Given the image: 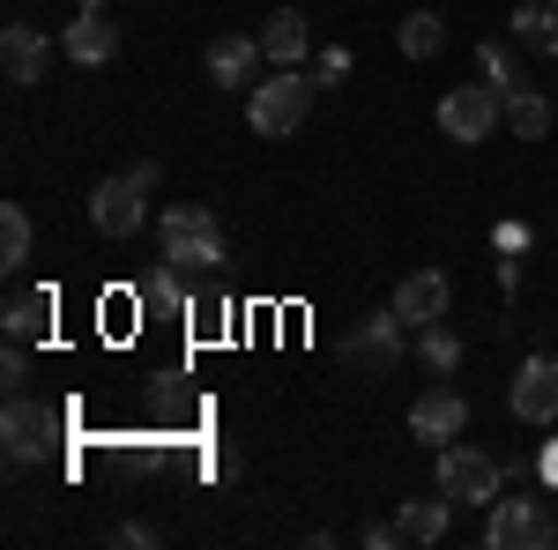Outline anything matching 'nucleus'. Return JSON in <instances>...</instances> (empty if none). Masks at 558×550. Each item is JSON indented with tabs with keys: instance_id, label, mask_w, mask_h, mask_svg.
<instances>
[{
	"instance_id": "nucleus-23",
	"label": "nucleus",
	"mask_w": 558,
	"mask_h": 550,
	"mask_svg": "<svg viewBox=\"0 0 558 550\" xmlns=\"http://www.w3.org/2000/svg\"><path fill=\"white\" fill-rule=\"evenodd\" d=\"M476 75H484V83L499 89V97L529 89V83H521V68H514V52H507V45H476Z\"/></svg>"
},
{
	"instance_id": "nucleus-25",
	"label": "nucleus",
	"mask_w": 558,
	"mask_h": 550,
	"mask_svg": "<svg viewBox=\"0 0 558 550\" xmlns=\"http://www.w3.org/2000/svg\"><path fill=\"white\" fill-rule=\"evenodd\" d=\"M305 75H313L320 89H343V83H350V45H328V52H313V60H305Z\"/></svg>"
},
{
	"instance_id": "nucleus-26",
	"label": "nucleus",
	"mask_w": 558,
	"mask_h": 550,
	"mask_svg": "<svg viewBox=\"0 0 558 550\" xmlns=\"http://www.w3.org/2000/svg\"><path fill=\"white\" fill-rule=\"evenodd\" d=\"M23 380H31V357H23V342H8V357H0V387L23 394Z\"/></svg>"
},
{
	"instance_id": "nucleus-6",
	"label": "nucleus",
	"mask_w": 558,
	"mask_h": 550,
	"mask_svg": "<svg viewBox=\"0 0 558 550\" xmlns=\"http://www.w3.org/2000/svg\"><path fill=\"white\" fill-rule=\"evenodd\" d=\"M60 439V417L31 402V394H8V410H0V447H8V462H45V447Z\"/></svg>"
},
{
	"instance_id": "nucleus-21",
	"label": "nucleus",
	"mask_w": 558,
	"mask_h": 550,
	"mask_svg": "<svg viewBox=\"0 0 558 550\" xmlns=\"http://www.w3.org/2000/svg\"><path fill=\"white\" fill-rule=\"evenodd\" d=\"M0 320H8V342H31V335H45V320H52V297L45 291H15Z\"/></svg>"
},
{
	"instance_id": "nucleus-17",
	"label": "nucleus",
	"mask_w": 558,
	"mask_h": 550,
	"mask_svg": "<svg viewBox=\"0 0 558 550\" xmlns=\"http://www.w3.org/2000/svg\"><path fill=\"white\" fill-rule=\"evenodd\" d=\"M417 365H425L432 380H454V372H462V342H454L447 320H425V328H417Z\"/></svg>"
},
{
	"instance_id": "nucleus-3",
	"label": "nucleus",
	"mask_w": 558,
	"mask_h": 550,
	"mask_svg": "<svg viewBox=\"0 0 558 550\" xmlns=\"http://www.w3.org/2000/svg\"><path fill=\"white\" fill-rule=\"evenodd\" d=\"M157 239H165V260L186 268V276H209L216 260H223V223L202 201H172L165 223H157Z\"/></svg>"
},
{
	"instance_id": "nucleus-10",
	"label": "nucleus",
	"mask_w": 558,
	"mask_h": 550,
	"mask_svg": "<svg viewBox=\"0 0 558 550\" xmlns=\"http://www.w3.org/2000/svg\"><path fill=\"white\" fill-rule=\"evenodd\" d=\"M492 550H521V543H558V521L536 499H492V528H484Z\"/></svg>"
},
{
	"instance_id": "nucleus-2",
	"label": "nucleus",
	"mask_w": 558,
	"mask_h": 550,
	"mask_svg": "<svg viewBox=\"0 0 558 550\" xmlns=\"http://www.w3.org/2000/svg\"><path fill=\"white\" fill-rule=\"evenodd\" d=\"M149 194H157V164L112 171V179L89 194V223H97L105 239H134V231L149 223Z\"/></svg>"
},
{
	"instance_id": "nucleus-30",
	"label": "nucleus",
	"mask_w": 558,
	"mask_h": 550,
	"mask_svg": "<svg viewBox=\"0 0 558 550\" xmlns=\"http://www.w3.org/2000/svg\"><path fill=\"white\" fill-rule=\"evenodd\" d=\"M536 476H544V484H558V439L544 447V462H536Z\"/></svg>"
},
{
	"instance_id": "nucleus-13",
	"label": "nucleus",
	"mask_w": 558,
	"mask_h": 550,
	"mask_svg": "<svg viewBox=\"0 0 558 550\" xmlns=\"http://www.w3.org/2000/svg\"><path fill=\"white\" fill-rule=\"evenodd\" d=\"M260 60H268V52H260V38H231V30H223V38L209 45V75L223 89H254Z\"/></svg>"
},
{
	"instance_id": "nucleus-5",
	"label": "nucleus",
	"mask_w": 558,
	"mask_h": 550,
	"mask_svg": "<svg viewBox=\"0 0 558 550\" xmlns=\"http://www.w3.org/2000/svg\"><path fill=\"white\" fill-rule=\"evenodd\" d=\"M507 484V462L499 454H476V447H439V491L454 506H492Z\"/></svg>"
},
{
	"instance_id": "nucleus-12",
	"label": "nucleus",
	"mask_w": 558,
	"mask_h": 550,
	"mask_svg": "<svg viewBox=\"0 0 558 550\" xmlns=\"http://www.w3.org/2000/svg\"><path fill=\"white\" fill-rule=\"evenodd\" d=\"M68 60H83V68H105L112 52H120V23H105V8H83L75 23H68Z\"/></svg>"
},
{
	"instance_id": "nucleus-4",
	"label": "nucleus",
	"mask_w": 558,
	"mask_h": 550,
	"mask_svg": "<svg viewBox=\"0 0 558 550\" xmlns=\"http://www.w3.org/2000/svg\"><path fill=\"white\" fill-rule=\"evenodd\" d=\"M402 313L387 305V313H365V320H350L343 328V365L350 372H365V380H387L395 365H402Z\"/></svg>"
},
{
	"instance_id": "nucleus-32",
	"label": "nucleus",
	"mask_w": 558,
	"mask_h": 550,
	"mask_svg": "<svg viewBox=\"0 0 558 550\" xmlns=\"http://www.w3.org/2000/svg\"><path fill=\"white\" fill-rule=\"evenodd\" d=\"M551 8H558V0H551Z\"/></svg>"
},
{
	"instance_id": "nucleus-8",
	"label": "nucleus",
	"mask_w": 558,
	"mask_h": 550,
	"mask_svg": "<svg viewBox=\"0 0 558 550\" xmlns=\"http://www.w3.org/2000/svg\"><path fill=\"white\" fill-rule=\"evenodd\" d=\"M507 410H514L521 424H558V357L551 350L521 357V372L507 380Z\"/></svg>"
},
{
	"instance_id": "nucleus-19",
	"label": "nucleus",
	"mask_w": 558,
	"mask_h": 550,
	"mask_svg": "<svg viewBox=\"0 0 558 550\" xmlns=\"http://www.w3.org/2000/svg\"><path fill=\"white\" fill-rule=\"evenodd\" d=\"M402 60H439V45H447V15H432V8H417V15H402Z\"/></svg>"
},
{
	"instance_id": "nucleus-14",
	"label": "nucleus",
	"mask_w": 558,
	"mask_h": 550,
	"mask_svg": "<svg viewBox=\"0 0 558 550\" xmlns=\"http://www.w3.org/2000/svg\"><path fill=\"white\" fill-rule=\"evenodd\" d=\"M260 52H268L276 68H305V60H313V30H305V15L276 8V15L260 23Z\"/></svg>"
},
{
	"instance_id": "nucleus-22",
	"label": "nucleus",
	"mask_w": 558,
	"mask_h": 550,
	"mask_svg": "<svg viewBox=\"0 0 558 550\" xmlns=\"http://www.w3.org/2000/svg\"><path fill=\"white\" fill-rule=\"evenodd\" d=\"M142 305H165V313H186L194 297H186V268H157V276H142Z\"/></svg>"
},
{
	"instance_id": "nucleus-27",
	"label": "nucleus",
	"mask_w": 558,
	"mask_h": 550,
	"mask_svg": "<svg viewBox=\"0 0 558 550\" xmlns=\"http://www.w3.org/2000/svg\"><path fill=\"white\" fill-rule=\"evenodd\" d=\"M105 543H120V550H149V543H157V528H142V521H120V528H105Z\"/></svg>"
},
{
	"instance_id": "nucleus-9",
	"label": "nucleus",
	"mask_w": 558,
	"mask_h": 550,
	"mask_svg": "<svg viewBox=\"0 0 558 550\" xmlns=\"http://www.w3.org/2000/svg\"><path fill=\"white\" fill-rule=\"evenodd\" d=\"M462 424H470V394H462V387H447V380H432L425 394L410 402V431L432 439V447H454V439H462Z\"/></svg>"
},
{
	"instance_id": "nucleus-7",
	"label": "nucleus",
	"mask_w": 558,
	"mask_h": 550,
	"mask_svg": "<svg viewBox=\"0 0 558 550\" xmlns=\"http://www.w3.org/2000/svg\"><path fill=\"white\" fill-rule=\"evenodd\" d=\"M507 120V97L492 83H462L439 97V127H447V142H484V134Z\"/></svg>"
},
{
	"instance_id": "nucleus-16",
	"label": "nucleus",
	"mask_w": 558,
	"mask_h": 550,
	"mask_svg": "<svg viewBox=\"0 0 558 550\" xmlns=\"http://www.w3.org/2000/svg\"><path fill=\"white\" fill-rule=\"evenodd\" d=\"M447 506H454L447 491H439V499H402V513H395V536H402V543H417V550H432L439 536H447Z\"/></svg>"
},
{
	"instance_id": "nucleus-24",
	"label": "nucleus",
	"mask_w": 558,
	"mask_h": 550,
	"mask_svg": "<svg viewBox=\"0 0 558 550\" xmlns=\"http://www.w3.org/2000/svg\"><path fill=\"white\" fill-rule=\"evenodd\" d=\"M23 260H31V216L8 201L0 209V268H23Z\"/></svg>"
},
{
	"instance_id": "nucleus-1",
	"label": "nucleus",
	"mask_w": 558,
	"mask_h": 550,
	"mask_svg": "<svg viewBox=\"0 0 558 550\" xmlns=\"http://www.w3.org/2000/svg\"><path fill=\"white\" fill-rule=\"evenodd\" d=\"M313 75L305 68H276L268 83L246 89V127L260 134V142H283V134H299L305 127V112H313Z\"/></svg>"
},
{
	"instance_id": "nucleus-20",
	"label": "nucleus",
	"mask_w": 558,
	"mask_h": 550,
	"mask_svg": "<svg viewBox=\"0 0 558 550\" xmlns=\"http://www.w3.org/2000/svg\"><path fill=\"white\" fill-rule=\"evenodd\" d=\"M551 97H536V89H514V97H507V127L521 134V142H544V134H551Z\"/></svg>"
},
{
	"instance_id": "nucleus-31",
	"label": "nucleus",
	"mask_w": 558,
	"mask_h": 550,
	"mask_svg": "<svg viewBox=\"0 0 558 550\" xmlns=\"http://www.w3.org/2000/svg\"><path fill=\"white\" fill-rule=\"evenodd\" d=\"M83 8H112V0H83Z\"/></svg>"
},
{
	"instance_id": "nucleus-18",
	"label": "nucleus",
	"mask_w": 558,
	"mask_h": 550,
	"mask_svg": "<svg viewBox=\"0 0 558 550\" xmlns=\"http://www.w3.org/2000/svg\"><path fill=\"white\" fill-rule=\"evenodd\" d=\"M514 38L536 52V60H558V8L536 0V8H514Z\"/></svg>"
},
{
	"instance_id": "nucleus-29",
	"label": "nucleus",
	"mask_w": 558,
	"mask_h": 550,
	"mask_svg": "<svg viewBox=\"0 0 558 550\" xmlns=\"http://www.w3.org/2000/svg\"><path fill=\"white\" fill-rule=\"evenodd\" d=\"M499 246L507 254H529V223H499Z\"/></svg>"
},
{
	"instance_id": "nucleus-15",
	"label": "nucleus",
	"mask_w": 558,
	"mask_h": 550,
	"mask_svg": "<svg viewBox=\"0 0 558 550\" xmlns=\"http://www.w3.org/2000/svg\"><path fill=\"white\" fill-rule=\"evenodd\" d=\"M0 68H8V83H15V89L45 83V38L31 30V23H8V30H0Z\"/></svg>"
},
{
	"instance_id": "nucleus-28",
	"label": "nucleus",
	"mask_w": 558,
	"mask_h": 550,
	"mask_svg": "<svg viewBox=\"0 0 558 550\" xmlns=\"http://www.w3.org/2000/svg\"><path fill=\"white\" fill-rule=\"evenodd\" d=\"M402 543V536H395V521H373V528H365V550H395Z\"/></svg>"
},
{
	"instance_id": "nucleus-11",
	"label": "nucleus",
	"mask_w": 558,
	"mask_h": 550,
	"mask_svg": "<svg viewBox=\"0 0 558 550\" xmlns=\"http://www.w3.org/2000/svg\"><path fill=\"white\" fill-rule=\"evenodd\" d=\"M447 276L439 268H417V276H402V291H395V313L410 320V328H425V320H447Z\"/></svg>"
}]
</instances>
